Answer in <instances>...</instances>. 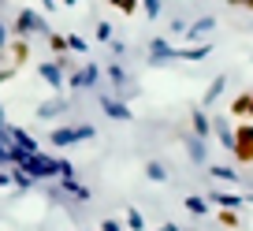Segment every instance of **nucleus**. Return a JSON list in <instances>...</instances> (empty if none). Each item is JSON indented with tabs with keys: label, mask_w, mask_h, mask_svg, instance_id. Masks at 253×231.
Wrapping results in <instances>:
<instances>
[{
	"label": "nucleus",
	"mask_w": 253,
	"mask_h": 231,
	"mask_svg": "<svg viewBox=\"0 0 253 231\" xmlns=\"http://www.w3.org/2000/svg\"><path fill=\"white\" fill-rule=\"evenodd\" d=\"M48 38V19L41 15V11H34V8H23L15 19H11V38Z\"/></svg>",
	"instance_id": "obj_1"
},
{
	"label": "nucleus",
	"mask_w": 253,
	"mask_h": 231,
	"mask_svg": "<svg viewBox=\"0 0 253 231\" xmlns=\"http://www.w3.org/2000/svg\"><path fill=\"white\" fill-rule=\"evenodd\" d=\"M19 168H23L34 183H41V179H60V160L48 157V153H41V149L38 153H26Z\"/></svg>",
	"instance_id": "obj_2"
},
{
	"label": "nucleus",
	"mask_w": 253,
	"mask_h": 231,
	"mask_svg": "<svg viewBox=\"0 0 253 231\" xmlns=\"http://www.w3.org/2000/svg\"><path fill=\"white\" fill-rule=\"evenodd\" d=\"M231 157H235V164H253V120H238Z\"/></svg>",
	"instance_id": "obj_3"
},
{
	"label": "nucleus",
	"mask_w": 253,
	"mask_h": 231,
	"mask_svg": "<svg viewBox=\"0 0 253 231\" xmlns=\"http://www.w3.org/2000/svg\"><path fill=\"white\" fill-rule=\"evenodd\" d=\"M97 131L89 127V123H75V127H56L52 135H48V142L56 145V149H63V145H75V142H89Z\"/></svg>",
	"instance_id": "obj_4"
},
{
	"label": "nucleus",
	"mask_w": 253,
	"mask_h": 231,
	"mask_svg": "<svg viewBox=\"0 0 253 231\" xmlns=\"http://www.w3.org/2000/svg\"><path fill=\"white\" fill-rule=\"evenodd\" d=\"M97 82H101V67H97V64H82L79 71L67 75V86H71V90H93Z\"/></svg>",
	"instance_id": "obj_5"
},
{
	"label": "nucleus",
	"mask_w": 253,
	"mask_h": 231,
	"mask_svg": "<svg viewBox=\"0 0 253 231\" xmlns=\"http://www.w3.org/2000/svg\"><path fill=\"white\" fill-rule=\"evenodd\" d=\"M97 104H101V112L112 116V120H134V112L126 108V101H119V97H112V93H97Z\"/></svg>",
	"instance_id": "obj_6"
},
{
	"label": "nucleus",
	"mask_w": 253,
	"mask_h": 231,
	"mask_svg": "<svg viewBox=\"0 0 253 231\" xmlns=\"http://www.w3.org/2000/svg\"><path fill=\"white\" fill-rule=\"evenodd\" d=\"M8 60H11V64H15V67L30 64V60H34L30 38H8Z\"/></svg>",
	"instance_id": "obj_7"
},
{
	"label": "nucleus",
	"mask_w": 253,
	"mask_h": 231,
	"mask_svg": "<svg viewBox=\"0 0 253 231\" xmlns=\"http://www.w3.org/2000/svg\"><path fill=\"white\" fill-rule=\"evenodd\" d=\"M38 75H41V79H45L52 90H63V86H67L63 67H60V60H56V56H52V60H41V64H38Z\"/></svg>",
	"instance_id": "obj_8"
},
{
	"label": "nucleus",
	"mask_w": 253,
	"mask_h": 231,
	"mask_svg": "<svg viewBox=\"0 0 253 231\" xmlns=\"http://www.w3.org/2000/svg\"><path fill=\"white\" fill-rule=\"evenodd\" d=\"M149 60H153V64H168V60H175V45L168 38H153L149 41Z\"/></svg>",
	"instance_id": "obj_9"
},
{
	"label": "nucleus",
	"mask_w": 253,
	"mask_h": 231,
	"mask_svg": "<svg viewBox=\"0 0 253 231\" xmlns=\"http://www.w3.org/2000/svg\"><path fill=\"white\" fill-rule=\"evenodd\" d=\"M212 135L220 138L223 149H235V127H231V116H216V120H212Z\"/></svg>",
	"instance_id": "obj_10"
},
{
	"label": "nucleus",
	"mask_w": 253,
	"mask_h": 231,
	"mask_svg": "<svg viewBox=\"0 0 253 231\" xmlns=\"http://www.w3.org/2000/svg\"><path fill=\"white\" fill-rule=\"evenodd\" d=\"M190 135H198V138L212 135V116H209L205 108H194V112H190Z\"/></svg>",
	"instance_id": "obj_11"
},
{
	"label": "nucleus",
	"mask_w": 253,
	"mask_h": 231,
	"mask_svg": "<svg viewBox=\"0 0 253 231\" xmlns=\"http://www.w3.org/2000/svg\"><path fill=\"white\" fill-rule=\"evenodd\" d=\"M209 205L216 209H242L246 194H227V190H209Z\"/></svg>",
	"instance_id": "obj_12"
},
{
	"label": "nucleus",
	"mask_w": 253,
	"mask_h": 231,
	"mask_svg": "<svg viewBox=\"0 0 253 231\" xmlns=\"http://www.w3.org/2000/svg\"><path fill=\"white\" fill-rule=\"evenodd\" d=\"M209 30H216V19L212 15H201L186 26V41H198V38H209Z\"/></svg>",
	"instance_id": "obj_13"
},
{
	"label": "nucleus",
	"mask_w": 253,
	"mask_h": 231,
	"mask_svg": "<svg viewBox=\"0 0 253 231\" xmlns=\"http://www.w3.org/2000/svg\"><path fill=\"white\" fill-rule=\"evenodd\" d=\"M108 79H112V86H116L119 97H130V93H134V90H126V86H130V79H126V71L119 64H108Z\"/></svg>",
	"instance_id": "obj_14"
},
{
	"label": "nucleus",
	"mask_w": 253,
	"mask_h": 231,
	"mask_svg": "<svg viewBox=\"0 0 253 231\" xmlns=\"http://www.w3.org/2000/svg\"><path fill=\"white\" fill-rule=\"evenodd\" d=\"M212 52V41H201V45H186V48H175V60H205Z\"/></svg>",
	"instance_id": "obj_15"
},
{
	"label": "nucleus",
	"mask_w": 253,
	"mask_h": 231,
	"mask_svg": "<svg viewBox=\"0 0 253 231\" xmlns=\"http://www.w3.org/2000/svg\"><path fill=\"white\" fill-rule=\"evenodd\" d=\"M186 149H190V160H194V164H209L205 138H198V135H186Z\"/></svg>",
	"instance_id": "obj_16"
},
{
	"label": "nucleus",
	"mask_w": 253,
	"mask_h": 231,
	"mask_svg": "<svg viewBox=\"0 0 253 231\" xmlns=\"http://www.w3.org/2000/svg\"><path fill=\"white\" fill-rule=\"evenodd\" d=\"M8 142H15V145H23L26 153H38V142H34L30 135H26L23 127H15V123H8Z\"/></svg>",
	"instance_id": "obj_17"
},
{
	"label": "nucleus",
	"mask_w": 253,
	"mask_h": 231,
	"mask_svg": "<svg viewBox=\"0 0 253 231\" xmlns=\"http://www.w3.org/2000/svg\"><path fill=\"white\" fill-rule=\"evenodd\" d=\"M209 176L212 179H220V183H231V186H238L242 179H238V172L231 164H209Z\"/></svg>",
	"instance_id": "obj_18"
},
{
	"label": "nucleus",
	"mask_w": 253,
	"mask_h": 231,
	"mask_svg": "<svg viewBox=\"0 0 253 231\" xmlns=\"http://www.w3.org/2000/svg\"><path fill=\"white\" fill-rule=\"evenodd\" d=\"M63 112H67V101H63V97H52V101L38 104V120H52V116H63Z\"/></svg>",
	"instance_id": "obj_19"
},
{
	"label": "nucleus",
	"mask_w": 253,
	"mask_h": 231,
	"mask_svg": "<svg viewBox=\"0 0 253 231\" xmlns=\"http://www.w3.org/2000/svg\"><path fill=\"white\" fill-rule=\"evenodd\" d=\"M250 101H253L250 90H246V93H238L235 101H231V120H242V116L250 120Z\"/></svg>",
	"instance_id": "obj_20"
},
{
	"label": "nucleus",
	"mask_w": 253,
	"mask_h": 231,
	"mask_svg": "<svg viewBox=\"0 0 253 231\" xmlns=\"http://www.w3.org/2000/svg\"><path fill=\"white\" fill-rule=\"evenodd\" d=\"M216 224H223L227 231H238L242 228V216H238V209H216Z\"/></svg>",
	"instance_id": "obj_21"
},
{
	"label": "nucleus",
	"mask_w": 253,
	"mask_h": 231,
	"mask_svg": "<svg viewBox=\"0 0 253 231\" xmlns=\"http://www.w3.org/2000/svg\"><path fill=\"white\" fill-rule=\"evenodd\" d=\"M8 172H11V186H15V190H19V194H26V190H34V179H30V176H26V172H23V168H19V164H11V168H8Z\"/></svg>",
	"instance_id": "obj_22"
},
{
	"label": "nucleus",
	"mask_w": 253,
	"mask_h": 231,
	"mask_svg": "<svg viewBox=\"0 0 253 231\" xmlns=\"http://www.w3.org/2000/svg\"><path fill=\"white\" fill-rule=\"evenodd\" d=\"M182 209H186L190 216H209V198H201V194H190V198L182 201Z\"/></svg>",
	"instance_id": "obj_23"
},
{
	"label": "nucleus",
	"mask_w": 253,
	"mask_h": 231,
	"mask_svg": "<svg viewBox=\"0 0 253 231\" xmlns=\"http://www.w3.org/2000/svg\"><path fill=\"white\" fill-rule=\"evenodd\" d=\"M60 186H63L67 194H71L75 201H89V186H82L79 179H60Z\"/></svg>",
	"instance_id": "obj_24"
},
{
	"label": "nucleus",
	"mask_w": 253,
	"mask_h": 231,
	"mask_svg": "<svg viewBox=\"0 0 253 231\" xmlns=\"http://www.w3.org/2000/svg\"><path fill=\"white\" fill-rule=\"evenodd\" d=\"M223 86H227V79H223V75H216V79H212V86L205 90V101H201V108H209V104H216V97L223 93Z\"/></svg>",
	"instance_id": "obj_25"
},
{
	"label": "nucleus",
	"mask_w": 253,
	"mask_h": 231,
	"mask_svg": "<svg viewBox=\"0 0 253 231\" xmlns=\"http://www.w3.org/2000/svg\"><path fill=\"white\" fill-rule=\"evenodd\" d=\"M145 179H149V183H168V168L160 164V160H149V164H145Z\"/></svg>",
	"instance_id": "obj_26"
},
{
	"label": "nucleus",
	"mask_w": 253,
	"mask_h": 231,
	"mask_svg": "<svg viewBox=\"0 0 253 231\" xmlns=\"http://www.w3.org/2000/svg\"><path fill=\"white\" fill-rule=\"evenodd\" d=\"M48 48H52V56H67V34H48Z\"/></svg>",
	"instance_id": "obj_27"
},
{
	"label": "nucleus",
	"mask_w": 253,
	"mask_h": 231,
	"mask_svg": "<svg viewBox=\"0 0 253 231\" xmlns=\"http://www.w3.org/2000/svg\"><path fill=\"white\" fill-rule=\"evenodd\" d=\"M126 228L130 231H145V216L138 209H126Z\"/></svg>",
	"instance_id": "obj_28"
},
{
	"label": "nucleus",
	"mask_w": 253,
	"mask_h": 231,
	"mask_svg": "<svg viewBox=\"0 0 253 231\" xmlns=\"http://www.w3.org/2000/svg\"><path fill=\"white\" fill-rule=\"evenodd\" d=\"M142 11H145V19H153V23H157V15L164 11V4H160V0H142Z\"/></svg>",
	"instance_id": "obj_29"
},
{
	"label": "nucleus",
	"mask_w": 253,
	"mask_h": 231,
	"mask_svg": "<svg viewBox=\"0 0 253 231\" xmlns=\"http://www.w3.org/2000/svg\"><path fill=\"white\" fill-rule=\"evenodd\" d=\"M67 52H89V45L79 38V34H67Z\"/></svg>",
	"instance_id": "obj_30"
},
{
	"label": "nucleus",
	"mask_w": 253,
	"mask_h": 231,
	"mask_svg": "<svg viewBox=\"0 0 253 231\" xmlns=\"http://www.w3.org/2000/svg\"><path fill=\"white\" fill-rule=\"evenodd\" d=\"M119 11H123V15H134V11H142V0H119Z\"/></svg>",
	"instance_id": "obj_31"
},
{
	"label": "nucleus",
	"mask_w": 253,
	"mask_h": 231,
	"mask_svg": "<svg viewBox=\"0 0 253 231\" xmlns=\"http://www.w3.org/2000/svg\"><path fill=\"white\" fill-rule=\"evenodd\" d=\"M15 71H19L15 64H0V86H4V82H11V79H15Z\"/></svg>",
	"instance_id": "obj_32"
},
{
	"label": "nucleus",
	"mask_w": 253,
	"mask_h": 231,
	"mask_svg": "<svg viewBox=\"0 0 253 231\" xmlns=\"http://www.w3.org/2000/svg\"><path fill=\"white\" fill-rule=\"evenodd\" d=\"M97 41H112V23H97Z\"/></svg>",
	"instance_id": "obj_33"
},
{
	"label": "nucleus",
	"mask_w": 253,
	"mask_h": 231,
	"mask_svg": "<svg viewBox=\"0 0 253 231\" xmlns=\"http://www.w3.org/2000/svg\"><path fill=\"white\" fill-rule=\"evenodd\" d=\"M8 38H11V26L4 23V19H0V52H4V48H8Z\"/></svg>",
	"instance_id": "obj_34"
},
{
	"label": "nucleus",
	"mask_w": 253,
	"mask_h": 231,
	"mask_svg": "<svg viewBox=\"0 0 253 231\" xmlns=\"http://www.w3.org/2000/svg\"><path fill=\"white\" fill-rule=\"evenodd\" d=\"M171 34H186V23H182V19H171Z\"/></svg>",
	"instance_id": "obj_35"
},
{
	"label": "nucleus",
	"mask_w": 253,
	"mask_h": 231,
	"mask_svg": "<svg viewBox=\"0 0 253 231\" xmlns=\"http://www.w3.org/2000/svg\"><path fill=\"white\" fill-rule=\"evenodd\" d=\"M101 231H123V228H119L116 220H101Z\"/></svg>",
	"instance_id": "obj_36"
},
{
	"label": "nucleus",
	"mask_w": 253,
	"mask_h": 231,
	"mask_svg": "<svg viewBox=\"0 0 253 231\" xmlns=\"http://www.w3.org/2000/svg\"><path fill=\"white\" fill-rule=\"evenodd\" d=\"M0 186H11V172L8 168H0Z\"/></svg>",
	"instance_id": "obj_37"
},
{
	"label": "nucleus",
	"mask_w": 253,
	"mask_h": 231,
	"mask_svg": "<svg viewBox=\"0 0 253 231\" xmlns=\"http://www.w3.org/2000/svg\"><path fill=\"white\" fill-rule=\"evenodd\" d=\"M41 8H45V11H56V8H60V0H41Z\"/></svg>",
	"instance_id": "obj_38"
},
{
	"label": "nucleus",
	"mask_w": 253,
	"mask_h": 231,
	"mask_svg": "<svg viewBox=\"0 0 253 231\" xmlns=\"http://www.w3.org/2000/svg\"><path fill=\"white\" fill-rule=\"evenodd\" d=\"M63 4H67V8H71V4H79V0H63Z\"/></svg>",
	"instance_id": "obj_39"
},
{
	"label": "nucleus",
	"mask_w": 253,
	"mask_h": 231,
	"mask_svg": "<svg viewBox=\"0 0 253 231\" xmlns=\"http://www.w3.org/2000/svg\"><path fill=\"white\" fill-rule=\"evenodd\" d=\"M250 120H253V101H250Z\"/></svg>",
	"instance_id": "obj_40"
},
{
	"label": "nucleus",
	"mask_w": 253,
	"mask_h": 231,
	"mask_svg": "<svg viewBox=\"0 0 253 231\" xmlns=\"http://www.w3.org/2000/svg\"><path fill=\"white\" fill-rule=\"evenodd\" d=\"M112 4H116V8H119V0H112Z\"/></svg>",
	"instance_id": "obj_41"
}]
</instances>
